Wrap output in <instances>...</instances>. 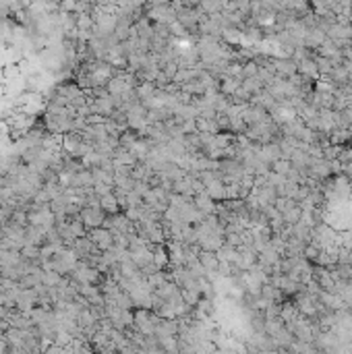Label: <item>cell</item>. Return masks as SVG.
Instances as JSON below:
<instances>
[{"label": "cell", "mask_w": 352, "mask_h": 354, "mask_svg": "<svg viewBox=\"0 0 352 354\" xmlns=\"http://www.w3.org/2000/svg\"><path fill=\"white\" fill-rule=\"evenodd\" d=\"M81 222H85L87 226H94V228H96V226H99V224L104 222V216L99 214L97 207H96V209H94V207H87V209H83V214H81Z\"/></svg>", "instance_id": "6da1fadb"}]
</instances>
